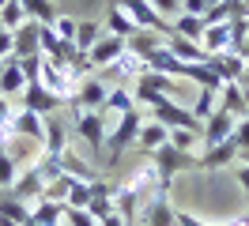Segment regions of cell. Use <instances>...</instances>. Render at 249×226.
Instances as JSON below:
<instances>
[{"mask_svg": "<svg viewBox=\"0 0 249 226\" xmlns=\"http://www.w3.org/2000/svg\"><path fill=\"white\" fill-rule=\"evenodd\" d=\"M238 155H242V151H238V143H234V139H227V143L208 147L200 158H196V166H200V170H219V166H231Z\"/></svg>", "mask_w": 249, "mask_h": 226, "instance_id": "cell-21", "label": "cell"}, {"mask_svg": "<svg viewBox=\"0 0 249 226\" xmlns=\"http://www.w3.org/2000/svg\"><path fill=\"white\" fill-rule=\"evenodd\" d=\"M215 109L234 113V117H246L249 105H246V90H242V83H227V87L219 90V105H215Z\"/></svg>", "mask_w": 249, "mask_h": 226, "instance_id": "cell-23", "label": "cell"}, {"mask_svg": "<svg viewBox=\"0 0 249 226\" xmlns=\"http://www.w3.org/2000/svg\"><path fill=\"white\" fill-rule=\"evenodd\" d=\"M124 53V38H113V34H102V38H98V42L91 45V53H87V68H91V72H102V68H109V64H113V60L121 57Z\"/></svg>", "mask_w": 249, "mask_h": 226, "instance_id": "cell-10", "label": "cell"}, {"mask_svg": "<svg viewBox=\"0 0 249 226\" xmlns=\"http://www.w3.org/2000/svg\"><path fill=\"white\" fill-rule=\"evenodd\" d=\"M166 49H170L178 60H185V64H208V60H212V53H208L200 42L181 38V34H170V38H166Z\"/></svg>", "mask_w": 249, "mask_h": 226, "instance_id": "cell-16", "label": "cell"}, {"mask_svg": "<svg viewBox=\"0 0 249 226\" xmlns=\"http://www.w3.org/2000/svg\"><path fill=\"white\" fill-rule=\"evenodd\" d=\"M151 8H155L159 15H166V19H174V15H181V0H147Z\"/></svg>", "mask_w": 249, "mask_h": 226, "instance_id": "cell-42", "label": "cell"}, {"mask_svg": "<svg viewBox=\"0 0 249 226\" xmlns=\"http://www.w3.org/2000/svg\"><path fill=\"white\" fill-rule=\"evenodd\" d=\"M102 72L109 75V83H117V79H121V75H136V79H140V75L147 72V60H143V57H136V53H132V49H124L121 57L113 60V64H109V68H102Z\"/></svg>", "mask_w": 249, "mask_h": 226, "instance_id": "cell-20", "label": "cell"}, {"mask_svg": "<svg viewBox=\"0 0 249 226\" xmlns=\"http://www.w3.org/2000/svg\"><path fill=\"white\" fill-rule=\"evenodd\" d=\"M242 162H246V166H249V155H246V158H242Z\"/></svg>", "mask_w": 249, "mask_h": 226, "instance_id": "cell-49", "label": "cell"}, {"mask_svg": "<svg viewBox=\"0 0 249 226\" xmlns=\"http://www.w3.org/2000/svg\"><path fill=\"white\" fill-rule=\"evenodd\" d=\"M249 4H238V0H223V4H212L208 12H204V23L212 27V23H231L238 12H246Z\"/></svg>", "mask_w": 249, "mask_h": 226, "instance_id": "cell-28", "label": "cell"}, {"mask_svg": "<svg viewBox=\"0 0 249 226\" xmlns=\"http://www.w3.org/2000/svg\"><path fill=\"white\" fill-rule=\"evenodd\" d=\"M4 132H16V136H23V139L42 143V139H46V117H42V113H31V109H16L12 128H4Z\"/></svg>", "mask_w": 249, "mask_h": 226, "instance_id": "cell-14", "label": "cell"}, {"mask_svg": "<svg viewBox=\"0 0 249 226\" xmlns=\"http://www.w3.org/2000/svg\"><path fill=\"white\" fill-rule=\"evenodd\" d=\"M109 90H113V83H109V79L87 75V79L79 83V90L72 94V102H68V105H72V109H94V113H98V109H102V102L109 98Z\"/></svg>", "mask_w": 249, "mask_h": 226, "instance_id": "cell-6", "label": "cell"}, {"mask_svg": "<svg viewBox=\"0 0 249 226\" xmlns=\"http://www.w3.org/2000/svg\"><path fill=\"white\" fill-rule=\"evenodd\" d=\"M162 143H170V128H166L162 121H155V117H143V124H140V139H136V147H140L143 155H151V151H159Z\"/></svg>", "mask_w": 249, "mask_h": 226, "instance_id": "cell-17", "label": "cell"}, {"mask_svg": "<svg viewBox=\"0 0 249 226\" xmlns=\"http://www.w3.org/2000/svg\"><path fill=\"white\" fill-rule=\"evenodd\" d=\"M23 23H27V12H23V4H19V0H8V4L0 8V27H4V30H19Z\"/></svg>", "mask_w": 249, "mask_h": 226, "instance_id": "cell-32", "label": "cell"}, {"mask_svg": "<svg viewBox=\"0 0 249 226\" xmlns=\"http://www.w3.org/2000/svg\"><path fill=\"white\" fill-rule=\"evenodd\" d=\"M23 75H27V83H42V53L38 57H23Z\"/></svg>", "mask_w": 249, "mask_h": 226, "instance_id": "cell-40", "label": "cell"}, {"mask_svg": "<svg viewBox=\"0 0 249 226\" xmlns=\"http://www.w3.org/2000/svg\"><path fill=\"white\" fill-rule=\"evenodd\" d=\"M204 30H208V23H204V15H174V34H181V38H193V42H200Z\"/></svg>", "mask_w": 249, "mask_h": 226, "instance_id": "cell-25", "label": "cell"}, {"mask_svg": "<svg viewBox=\"0 0 249 226\" xmlns=\"http://www.w3.org/2000/svg\"><path fill=\"white\" fill-rule=\"evenodd\" d=\"M102 27H106V34H113V38H124V42H128L132 34H140V27L132 23V15L124 12L121 4H113V8L106 12V23H102Z\"/></svg>", "mask_w": 249, "mask_h": 226, "instance_id": "cell-22", "label": "cell"}, {"mask_svg": "<svg viewBox=\"0 0 249 226\" xmlns=\"http://www.w3.org/2000/svg\"><path fill=\"white\" fill-rule=\"evenodd\" d=\"M234 181H238V185L246 189V196H249V166H246V162H242L238 170H234Z\"/></svg>", "mask_w": 249, "mask_h": 226, "instance_id": "cell-46", "label": "cell"}, {"mask_svg": "<svg viewBox=\"0 0 249 226\" xmlns=\"http://www.w3.org/2000/svg\"><path fill=\"white\" fill-rule=\"evenodd\" d=\"M151 113H155V121H162L166 128H189V132H200V128H204V121H196V117H193V109L178 105L170 94L151 98Z\"/></svg>", "mask_w": 249, "mask_h": 226, "instance_id": "cell-3", "label": "cell"}, {"mask_svg": "<svg viewBox=\"0 0 249 226\" xmlns=\"http://www.w3.org/2000/svg\"><path fill=\"white\" fill-rule=\"evenodd\" d=\"M147 158H151V166H155V177H159V189H162V192H170L174 177H178L181 170L196 166V158H193L189 151H178L174 143H162V147H159V151H151Z\"/></svg>", "mask_w": 249, "mask_h": 226, "instance_id": "cell-1", "label": "cell"}, {"mask_svg": "<svg viewBox=\"0 0 249 226\" xmlns=\"http://www.w3.org/2000/svg\"><path fill=\"white\" fill-rule=\"evenodd\" d=\"M234 124H238V117H234V113H223V109H215L212 117L204 121V128H200V143H204V147L227 143V139L234 136Z\"/></svg>", "mask_w": 249, "mask_h": 226, "instance_id": "cell-11", "label": "cell"}, {"mask_svg": "<svg viewBox=\"0 0 249 226\" xmlns=\"http://www.w3.org/2000/svg\"><path fill=\"white\" fill-rule=\"evenodd\" d=\"M38 42H42V57H49V53L57 49V42H61V38H57V30L49 27V23H42V27H38Z\"/></svg>", "mask_w": 249, "mask_h": 226, "instance_id": "cell-39", "label": "cell"}, {"mask_svg": "<svg viewBox=\"0 0 249 226\" xmlns=\"http://www.w3.org/2000/svg\"><path fill=\"white\" fill-rule=\"evenodd\" d=\"M49 27L57 30V38H64V42H76V30H79V19H72V15H57Z\"/></svg>", "mask_w": 249, "mask_h": 226, "instance_id": "cell-36", "label": "cell"}, {"mask_svg": "<svg viewBox=\"0 0 249 226\" xmlns=\"http://www.w3.org/2000/svg\"><path fill=\"white\" fill-rule=\"evenodd\" d=\"M38 27L42 23H34V19H27L19 30H12V57H38L42 53V42H38Z\"/></svg>", "mask_w": 249, "mask_h": 226, "instance_id": "cell-15", "label": "cell"}, {"mask_svg": "<svg viewBox=\"0 0 249 226\" xmlns=\"http://www.w3.org/2000/svg\"><path fill=\"white\" fill-rule=\"evenodd\" d=\"M208 68L223 79V83H238L242 75H246V57L242 53H212V60H208Z\"/></svg>", "mask_w": 249, "mask_h": 226, "instance_id": "cell-13", "label": "cell"}, {"mask_svg": "<svg viewBox=\"0 0 249 226\" xmlns=\"http://www.w3.org/2000/svg\"><path fill=\"white\" fill-rule=\"evenodd\" d=\"M87 200H91V181L76 177V181H72V189H68V200H64V208H87Z\"/></svg>", "mask_w": 249, "mask_h": 226, "instance_id": "cell-34", "label": "cell"}, {"mask_svg": "<svg viewBox=\"0 0 249 226\" xmlns=\"http://www.w3.org/2000/svg\"><path fill=\"white\" fill-rule=\"evenodd\" d=\"M121 8H124L128 15H132V23H136L140 30H155V34L162 38V42H166V38L174 34V23L166 19V15H159L155 8L147 4V0H124Z\"/></svg>", "mask_w": 249, "mask_h": 226, "instance_id": "cell-5", "label": "cell"}, {"mask_svg": "<svg viewBox=\"0 0 249 226\" xmlns=\"http://www.w3.org/2000/svg\"><path fill=\"white\" fill-rule=\"evenodd\" d=\"M12 57V30H0V64Z\"/></svg>", "mask_w": 249, "mask_h": 226, "instance_id": "cell-45", "label": "cell"}, {"mask_svg": "<svg viewBox=\"0 0 249 226\" xmlns=\"http://www.w3.org/2000/svg\"><path fill=\"white\" fill-rule=\"evenodd\" d=\"M0 211H4V215H8L12 223H19V226H27V223H31V208H27L23 200H16L12 192H8V200H0Z\"/></svg>", "mask_w": 249, "mask_h": 226, "instance_id": "cell-33", "label": "cell"}, {"mask_svg": "<svg viewBox=\"0 0 249 226\" xmlns=\"http://www.w3.org/2000/svg\"><path fill=\"white\" fill-rule=\"evenodd\" d=\"M215 105H219V90H208V87H200V98L189 105L193 109V117L196 121H208L212 113H215Z\"/></svg>", "mask_w": 249, "mask_h": 226, "instance_id": "cell-31", "label": "cell"}, {"mask_svg": "<svg viewBox=\"0 0 249 226\" xmlns=\"http://www.w3.org/2000/svg\"><path fill=\"white\" fill-rule=\"evenodd\" d=\"M0 30H4V27H0Z\"/></svg>", "mask_w": 249, "mask_h": 226, "instance_id": "cell-51", "label": "cell"}, {"mask_svg": "<svg viewBox=\"0 0 249 226\" xmlns=\"http://www.w3.org/2000/svg\"><path fill=\"white\" fill-rule=\"evenodd\" d=\"M23 87H27L23 64H19V57H8L0 64V94L4 98H16V94H23Z\"/></svg>", "mask_w": 249, "mask_h": 226, "instance_id": "cell-18", "label": "cell"}, {"mask_svg": "<svg viewBox=\"0 0 249 226\" xmlns=\"http://www.w3.org/2000/svg\"><path fill=\"white\" fill-rule=\"evenodd\" d=\"M200 45L208 53H227L231 49V23H212V27L204 30Z\"/></svg>", "mask_w": 249, "mask_h": 226, "instance_id": "cell-24", "label": "cell"}, {"mask_svg": "<svg viewBox=\"0 0 249 226\" xmlns=\"http://www.w3.org/2000/svg\"><path fill=\"white\" fill-rule=\"evenodd\" d=\"M128 109H136V94H132V90H124V87H113L98 113H106V117H109V113H128Z\"/></svg>", "mask_w": 249, "mask_h": 226, "instance_id": "cell-27", "label": "cell"}, {"mask_svg": "<svg viewBox=\"0 0 249 226\" xmlns=\"http://www.w3.org/2000/svg\"><path fill=\"white\" fill-rule=\"evenodd\" d=\"M31 219H34V223H42V226H57V223H64V204L42 196L38 208H31Z\"/></svg>", "mask_w": 249, "mask_h": 226, "instance_id": "cell-26", "label": "cell"}, {"mask_svg": "<svg viewBox=\"0 0 249 226\" xmlns=\"http://www.w3.org/2000/svg\"><path fill=\"white\" fill-rule=\"evenodd\" d=\"M0 226H19V223H12V219H8L4 211H0Z\"/></svg>", "mask_w": 249, "mask_h": 226, "instance_id": "cell-48", "label": "cell"}, {"mask_svg": "<svg viewBox=\"0 0 249 226\" xmlns=\"http://www.w3.org/2000/svg\"><path fill=\"white\" fill-rule=\"evenodd\" d=\"M23 4V12H27V19H34V23H53L57 19V4L53 0H19Z\"/></svg>", "mask_w": 249, "mask_h": 226, "instance_id": "cell-29", "label": "cell"}, {"mask_svg": "<svg viewBox=\"0 0 249 226\" xmlns=\"http://www.w3.org/2000/svg\"><path fill=\"white\" fill-rule=\"evenodd\" d=\"M76 117H72V124H76V132L83 136V143L94 151V155H102L106 151V113H94V109H72Z\"/></svg>", "mask_w": 249, "mask_h": 226, "instance_id": "cell-4", "label": "cell"}, {"mask_svg": "<svg viewBox=\"0 0 249 226\" xmlns=\"http://www.w3.org/2000/svg\"><path fill=\"white\" fill-rule=\"evenodd\" d=\"M174 90H178V79H174V75H162V72H151V68H147V72L136 79V90H132V94H136V105H151V98L174 94Z\"/></svg>", "mask_w": 249, "mask_h": 226, "instance_id": "cell-8", "label": "cell"}, {"mask_svg": "<svg viewBox=\"0 0 249 226\" xmlns=\"http://www.w3.org/2000/svg\"><path fill=\"white\" fill-rule=\"evenodd\" d=\"M181 12H189V15H204V12H208V0H181Z\"/></svg>", "mask_w": 249, "mask_h": 226, "instance_id": "cell-44", "label": "cell"}, {"mask_svg": "<svg viewBox=\"0 0 249 226\" xmlns=\"http://www.w3.org/2000/svg\"><path fill=\"white\" fill-rule=\"evenodd\" d=\"M246 219H249V208H246Z\"/></svg>", "mask_w": 249, "mask_h": 226, "instance_id": "cell-50", "label": "cell"}, {"mask_svg": "<svg viewBox=\"0 0 249 226\" xmlns=\"http://www.w3.org/2000/svg\"><path fill=\"white\" fill-rule=\"evenodd\" d=\"M102 38V23H94V19H79V30H76V49L87 57L91 53V45Z\"/></svg>", "mask_w": 249, "mask_h": 226, "instance_id": "cell-30", "label": "cell"}, {"mask_svg": "<svg viewBox=\"0 0 249 226\" xmlns=\"http://www.w3.org/2000/svg\"><path fill=\"white\" fill-rule=\"evenodd\" d=\"M12 117H16V109L8 105V98L0 94V128H12Z\"/></svg>", "mask_w": 249, "mask_h": 226, "instance_id": "cell-43", "label": "cell"}, {"mask_svg": "<svg viewBox=\"0 0 249 226\" xmlns=\"http://www.w3.org/2000/svg\"><path fill=\"white\" fill-rule=\"evenodd\" d=\"M242 57H246V64H249V30H246V42H242Z\"/></svg>", "mask_w": 249, "mask_h": 226, "instance_id": "cell-47", "label": "cell"}, {"mask_svg": "<svg viewBox=\"0 0 249 226\" xmlns=\"http://www.w3.org/2000/svg\"><path fill=\"white\" fill-rule=\"evenodd\" d=\"M170 143L178 151H193L200 143V132H189V128H170Z\"/></svg>", "mask_w": 249, "mask_h": 226, "instance_id": "cell-37", "label": "cell"}, {"mask_svg": "<svg viewBox=\"0 0 249 226\" xmlns=\"http://www.w3.org/2000/svg\"><path fill=\"white\" fill-rule=\"evenodd\" d=\"M234 143H238V151L242 155H249V113L246 117H238V124H234V136H231Z\"/></svg>", "mask_w": 249, "mask_h": 226, "instance_id": "cell-38", "label": "cell"}, {"mask_svg": "<svg viewBox=\"0 0 249 226\" xmlns=\"http://www.w3.org/2000/svg\"><path fill=\"white\" fill-rule=\"evenodd\" d=\"M64 105H68V98L53 94V90L42 87V83H27V87H23V109H31V113H42V117H49V113L64 109Z\"/></svg>", "mask_w": 249, "mask_h": 226, "instance_id": "cell-7", "label": "cell"}, {"mask_svg": "<svg viewBox=\"0 0 249 226\" xmlns=\"http://www.w3.org/2000/svg\"><path fill=\"white\" fill-rule=\"evenodd\" d=\"M46 185H49L46 174L38 170V162H31V166H27V170L16 177V185H12L8 192L16 196V200H23V204H34V200H42V196H46Z\"/></svg>", "mask_w": 249, "mask_h": 226, "instance_id": "cell-9", "label": "cell"}, {"mask_svg": "<svg viewBox=\"0 0 249 226\" xmlns=\"http://www.w3.org/2000/svg\"><path fill=\"white\" fill-rule=\"evenodd\" d=\"M19 177V162L8 155V151H0V189H12Z\"/></svg>", "mask_w": 249, "mask_h": 226, "instance_id": "cell-35", "label": "cell"}, {"mask_svg": "<svg viewBox=\"0 0 249 226\" xmlns=\"http://www.w3.org/2000/svg\"><path fill=\"white\" fill-rule=\"evenodd\" d=\"M174 204H170V192H155L147 204H143V219L140 226H174Z\"/></svg>", "mask_w": 249, "mask_h": 226, "instance_id": "cell-12", "label": "cell"}, {"mask_svg": "<svg viewBox=\"0 0 249 226\" xmlns=\"http://www.w3.org/2000/svg\"><path fill=\"white\" fill-rule=\"evenodd\" d=\"M140 124H143V109L136 105V109H128V113H121V121H117V128L106 136V155H109V166L121 162V155L136 139H140Z\"/></svg>", "mask_w": 249, "mask_h": 226, "instance_id": "cell-2", "label": "cell"}, {"mask_svg": "<svg viewBox=\"0 0 249 226\" xmlns=\"http://www.w3.org/2000/svg\"><path fill=\"white\" fill-rule=\"evenodd\" d=\"M46 151L42 155H64L68 151V124H64V117L61 113H49L46 117Z\"/></svg>", "mask_w": 249, "mask_h": 226, "instance_id": "cell-19", "label": "cell"}, {"mask_svg": "<svg viewBox=\"0 0 249 226\" xmlns=\"http://www.w3.org/2000/svg\"><path fill=\"white\" fill-rule=\"evenodd\" d=\"M64 223H68V226H98L83 208H64Z\"/></svg>", "mask_w": 249, "mask_h": 226, "instance_id": "cell-41", "label": "cell"}]
</instances>
